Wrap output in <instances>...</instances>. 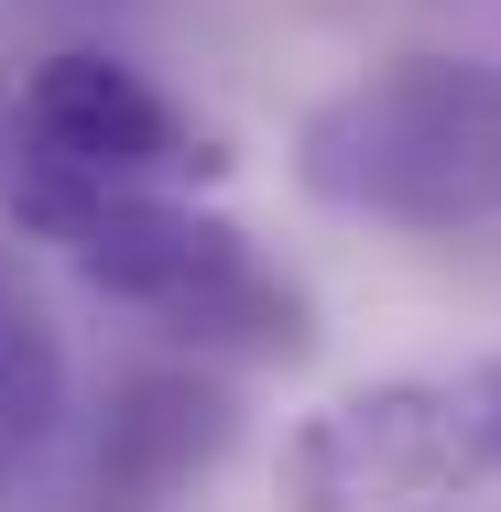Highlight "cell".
<instances>
[{
    "label": "cell",
    "instance_id": "6da1fadb",
    "mask_svg": "<svg viewBox=\"0 0 501 512\" xmlns=\"http://www.w3.org/2000/svg\"><path fill=\"white\" fill-rule=\"evenodd\" d=\"M295 186L382 229H480L501 218V66L491 55H393L305 109Z\"/></svg>",
    "mask_w": 501,
    "mask_h": 512
},
{
    "label": "cell",
    "instance_id": "7a4b0ae2",
    "mask_svg": "<svg viewBox=\"0 0 501 512\" xmlns=\"http://www.w3.org/2000/svg\"><path fill=\"white\" fill-rule=\"evenodd\" d=\"M207 175H218V142L109 44H55L0 77V229L44 251L109 197L207 186Z\"/></svg>",
    "mask_w": 501,
    "mask_h": 512
},
{
    "label": "cell",
    "instance_id": "3957f363",
    "mask_svg": "<svg viewBox=\"0 0 501 512\" xmlns=\"http://www.w3.org/2000/svg\"><path fill=\"white\" fill-rule=\"evenodd\" d=\"M77 284L109 306L153 316L164 338H186L197 360H305L316 349V306L284 262H262V240L240 218H218L197 186H153V197L88 207L66 240Z\"/></svg>",
    "mask_w": 501,
    "mask_h": 512
},
{
    "label": "cell",
    "instance_id": "277c9868",
    "mask_svg": "<svg viewBox=\"0 0 501 512\" xmlns=\"http://www.w3.org/2000/svg\"><path fill=\"white\" fill-rule=\"evenodd\" d=\"M284 512H501V360L316 404L284 436Z\"/></svg>",
    "mask_w": 501,
    "mask_h": 512
},
{
    "label": "cell",
    "instance_id": "5b68a950",
    "mask_svg": "<svg viewBox=\"0 0 501 512\" xmlns=\"http://www.w3.org/2000/svg\"><path fill=\"white\" fill-rule=\"evenodd\" d=\"M229 425H240L229 382H207V371H131V382L109 393L99 458H88V512H153V502H175L197 469H218Z\"/></svg>",
    "mask_w": 501,
    "mask_h": 512
},
{
    "label": "cell",
    "instance_id": "8992f818",
    "mask_svg": "<svg viewBox=\"0 0 501 512\" xmlns=\"http://www.w3.org/2000/svg\"><path fill=\"white\" fill-rule=\"evenodd\" d=\"M55 425H66V338L0 262V491L55 447Z\"/></svg>",
    "mask_w": 501,
    "mask_h": 512
}]
</instances>
